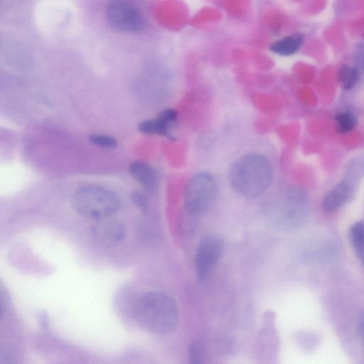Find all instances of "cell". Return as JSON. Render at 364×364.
Instances as JSON below:
<instances>
[{
	"instance_id": "3",
	"label": "cell",
	"mask_w": 364,
	"mask_h": 364,
	"mask_svg": "<svg viewBox=\"0 0 364 364\" xmlns=\"http://www.w3.org/2000/svg\"><path fill=\"white\" fill-rule=\"evenodd\" d=\"M72 205L80 215L100 220L110 217L120 208V200L112 191L89 184L79 187L72 197Z\"/></svg>"
},
{
	"instance_id": "2",
	"label": "cell",
	"mask_w": 364,
	"mask_h": 364,
	"mask_svg": "<svg viewBox=\"0 0 364 364\" xmlns=\"http://www.w3.org/2000/svg\"><path fill=\"white\" fill-rule=\"evenodd\" d=\"M137 321L146 329L156 333H167L178 322V310L174 301L160 291L143 294L135 307Z\"/></svg>"
},
{
	"instance_id": "9",
	"label": "cell",
	"mask_w": 364,
	"mask_h": 364,
	"mask_svg": "<svg viewBox=\"0 0 364 364\" xmlns=\"http://www.w3.org/2000/svg\"><path fill=\"white\" fill-rule=\"evenodd\" d=\"M177 117L178 113L175 109H166L159 114L157 118L141 122L139 124L138 129L144 134H158L173 139L171 129L175 124Z\"/></svg>"
},
{
	"instance_id": "14",
	"label": "cell",
	"mask_w": 364,
	"mask_h": 364,
	"mask_svg": "<svg viewBox=\"0 0 364 364\" xmlns=\"http://www.w3.org/2000/svg\"><path fill=\"white\" fill-rule=\"evenodd\" d=\"M338 80L344 90L353 88L358 80V70L357 67L343 65L338 73Z\"/></svg>"
},
{
	"instance_id": "1",
	"label": "cell",
	"mask_w": 364,
	"mask_h": 364,
	"mask_svg": "<svg viewBox=\"0 0 364 364\" xmlns=\"http://www.w3.org/2000/svg\"><path fill=\"white\" fill-rule=\"evenodd\" d=\"M229 179L231 186L239 195L247 198H256L271 185V164L262 154H246L232 165Z\"/></svg>"
},
{
	"instance_id": "7",
	"label": "cell",
	"mask_w": 364,
	"mask_h": 364,
	"mask_svg": "<svg viewBox=\"0 0 364 364\" xmlns=\"http://www.w3.org/2000/svg\"><path fill=\"white\" fill-rule=\"evenodd\" d=\"M223 251L222 240L216 235L202 238L197 247L194 265L199 281L206 280L218 264Z\"/></svg>"
},
{
	"instance_id": "4",
	"label": "cell",
	"mask_w": 364,
	"mask_h": 364,
	"mask_svg": "<svg viewBox=\"0 0 364 364\" xmlns=\"http://www.w3.org/2000/svg\"><path fill=\"white\" fill-rule=\"evenodd\" d=\"M267 208L268 220L275 227L291 230L300 226L307 213V200L298 188H290L269 201Z\"/></svg>"
},
{
	"instance_id": "17",
	"label": "cell",
	"mask_w": 364,
	"mask_h": 364,
	"mask_svg": "<svg viewBox=\"0 0 364 364\" xmlns=\"http://www.w3.org/2000/svg\"><path fill=\"white\" fill-rule=\"evenodd\" d=\"M189 363L190 364H204L201 349L197 344L190 347Z\"/></svg>"
},
{
	"instance_id": "6",
	"label": "cell",
	"mask_w": 364,
	"mask_h": 364,
	"mask_svg": "<svg viewBox=\"0 0 364 364\" xmlns=\"http://www.w3.org/2000/svg\"><path fill=\"white\" fill-rule=\"evenodd\" d=\"M106 17L115 29L136 32L144 26V18L140 10L131 4L122 1L109 2L106 8Z\"/></svg>"
},
{
	"instance_id": "15",
	"label": "cell",
	"mask_w": 364,
	"mask_h": 364,
	"mask_svg": "<svg viewBox=\"0 0 364 364\" xmlns=\"http://www.w3.org/2000/svg\"><path fill=\"white\" fill-rule=\"evenodd\" d=\"M336 130L339 133H348L355 129L357 125V117L350 111H343L338 113L335 117Z\"/></svg>"
},
{
	"instance_id": "19",
	"label": "cell",
	"mask_w": 364,
	"mask_h": 364,
	"mask_svg": "<svg viewBox=\"0 0 364 364\" xmlns=\"http://www.w3.org/2000/svg\"><path fill=\"white\" fill-rule=\"evenodd\" d=\"M133 202L140 208L146 207V199L143 195L139 193H135L132 196Z\"/></svg>"
},
{
	"instance_id": "18",
	"label": "cell",
	"mask_w": 364,
	"mask_h": 364,
	"mask_svg": "<svg viewBox=\"0 0 364 364\" xmlns=\"http://www.w3.org/2000/svg\"><path fill=\"white\" fill-rule=\"evenodd\" d=\"M355 58L358 67L364 70V40L358 44Z\"/></svg>"
},
{
	"instance_id": "10",
	"label": "cell",
	"mask_w": 364,
	"mask_h": 364,
	"mask_svg": "<svg viewBox=\"0 0 364 364\" xmlns=\"http://www.w3.org/2000/svg\"><path fill=\"white\" fill-rule=\"evenodd\" d=\"M352 183L348 180H343L336 184L325 196L322 206L328 213L336 211L342 207L350 197Z\"/></svg>"
},
{
	"instance_id": "16",
	"label": "cell",
	"mask_w": 364,
	"mask_h": 364,
	"mask_svg": "<svg viewBox=\"0 0 364 364\" xmlns=\"http://www.w3.org/2000/svg\"><path fill=\"white\" fill-rule=\"evenodd\" d=\"M90 140L93 144L102 148H114L117 146L116 139L108 135L92 134L90 136Z\"/></svg>"
},
{
	"instance_id": "8",
	"label": "cell",
	"mask_w": 364,
	"mask_h": 364,
	"mask_svg": "<svg viewBox=\"0 0 364 364\" xmlns=\"http://www.w3.org/2000/svg\"><path fill=\"white\" fill-rule=\"evenodd\" d=\"M91 232L98 244L109 247L122 241L124 236V228L118 220L107 217L97 220L92 225Z\"/></svg>"
},
{
	"instance_id": "5",
	"label": "cell",
	"mask_w": 364,
	"mask_h": 364,
	"mask_svg": "<svg viewBox=\"0 0 364 364\" xmlns=\"http://www.w3.org/2000/svg\"><path fill=\"white\" fill-rule=\"evenodd\" d=\"M217 193V183L208 172H200L188 182L184 191V208L191 219L199 217L213 203Z\"/></svg>"
},
{
	"instance_id": "13",
	"label": "cell",
	"mask_w": 364,
	"mask_h": 364,
	"mask_svg": "<svg viewBox=\"0 0 364 364\" xmlns=\"http://www.w3.org/2000/svg\"><path fill=\"white\" fill-rule=\"evenodd\" d=\"M349 235L355 254L364 267V222L357 221L352 225Z\"/></svg>"
},
{
	"instance_id": "20",
	"label": "cell",
	"mask_w": 364,
	"mask_h": 364,
	"mask_svg": "<svg viewBox=\"0 0 364 364\" xmlns=\"http://www.w3.org/2000/svg\"><path fill=\"white\" fill-rule=\"evenodd\" d=\"M357 329L360 338L364 343V313L362 314L358 319Z\"/></svg>"
},
{
	"instance_id": "12",
	"label": "cell",
	"mask_w": 364,
	"mask_h": 364,
	"mask_svg": "<svg viewBox=\"0 0 364 364\" xmlns=\"http://www.w3.org/2000/svg\"><path fill=\"white\" fill-rule=\"evenodd\" d=\"M304 36L296 33L276 41L270 46V50L279 55L289 56L296 53L302 46Z\"/></svg>"
},
{
	"instance_id": "11",
	"label": "cell",
	"mask_w": 364,
	"mask_h": 364,
	"mask_svg": "<svg viewBox=\"0 0 364 364\" xmlns=\"http://www.w3.org/2000/svg\"><path fill=\"white\" fill-rule=\"evenodd\" d=\"M129 172L132 177L149 191L156 190L158 178L154 168L142 161H134L129 166Z\"/></svg>"
}]
</instances>
